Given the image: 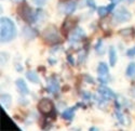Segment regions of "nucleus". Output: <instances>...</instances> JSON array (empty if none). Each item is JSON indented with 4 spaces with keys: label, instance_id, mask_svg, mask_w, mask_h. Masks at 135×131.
Listing matches in <instances>:
<instances>
[{
    "label": "nucleus",
    "instance_id": "393cba45",
    "mask_svg": "<svg viewBox=\"0 0 135 131\" xmlns=\"http://www.w3.org/2000/svg\"><path fill=\"white\" fill-rule=\"evenodd\" d=\"M127 54H128V57H133V55H135V47L132 48V49H130V50L127 52Z\"/></svg>",
    "mask_w": 135,
    "mask_h": 131
},
{
    "label": "nucleus",
    "instance_id": "5701e85b",
    "mask_svg": "<svg viewBox=\"0 0 135 131\" xmlns=\"http://www.w3.org/2000/svg\"><path fill=\"white\" fill-rule=\"evenodd\" d=\"M32 1H33V3L39 6V7H41V6H43L44 3H46V0H32Z\"/></svg>",
    "mask_w": 135,
    "mask_h": 131
},
{
    "label": "nucleus",
    "instance_id": "a878e982",
    "mask_svg": "<svg viewBox=\"0 0 135 131\" xmlns=\"http://www.w3.org/2000/svg\"><path fill=\"white\" fill-rule=\"evenodd\" d=\"M114 7H115V3H111L109 7H108V10H109V12H110V11L112 10V9H114Z\"/></svg>",
    "mask_w": 135,
    "mask_h": 131
},
{
    "label": "nucleus",
    "instance_id": "6e6552de",
    "mask_svg": "<svg viewBox=\"0 0 135 131\" xmlns=\"http://www.w3.org/2000/svg\"><path fill=\"white\" fill-rule=\"evenodd\" d=\"M98 92L102 94L105 99H114V97H116V94L115 92L110 90L109 88H106V87H99V89H98Z\"/></svg>",
    "mask_w": 135,
    "mask_h": 131
},
{
    "label": "nucleus",
    "instance_id": "0eeeda50",
    "mask_svg": "<svg viewBox=\"0 0 135 131\" xmlns=\"http://www.w3.org/2000/svg\"><path fill=\"white\" fill-rule=\"evenodd\" d=\"M47 90L51 93H56L59 90H60V85H59V81L56 80L54 77L50 78L49 80V83L47 86Z\"/></svg>",
    "mask_w": 135,
    "mask_h": 131
},
{
    "label": "nucleus",
    "instance_id": "7ed1b4c3",
    "mask_svg": "<svg viewBox=\"0 0 135 131\" xmlns=\"http://www.w3.org/2000/svg\"><path fill=\"white\" fill-rule=\"evenodd\" d=\"M18 14L21 15V17L25 20L28 23H32V22L36 21V16L33 14L32 10L30 7H28L27 4H22L20 8H18Z\"/></svg>",
    "mask_w": 135,
    "mask_h": 131
},
{
    "label": "nucleus",
    "instance_id": "f03ea898",
    "mask_svg": "<svg viewBox=\"0 0 135 131\" xmlns=\"http://www.w3.org/2000/svg\"><path fill=\"white\" fill-rule=\"evenodd\" d=\"M43 39L48 43H56L61 40L60 34H59V31L56 30L55 26L51 25L43 31Z\"/></svg>",
    "mask_w": 135,
    "mask_h": 131
},
{
    "label": "nucleus",
    "instance_id": "ddd939ff",
    "mask_svg": "<svg viewBox=\"0 0 135 131\" xmlns=\"http://www.w3.org/2000/svg\"><path fill=\"white\" fill-rule=\"evenodd\" d=\"M97 72L99 74V76H107L108 75V66L105 63H99L98 67H97Z\"/></svg>",
    "mask_w": 135,
    "mask_h": 131
},
{
    "label": "nucleus",
    "instance_id": "cd10ccee",
    "mask_svg": "<svg viewBox=\"0 0 135 131\" xmlns=\"http://www.w3.org/2000/svg\"><path fill=\"white\" fill-rule=\"evenodd\" d=\"M128 1H129V2H134L135 0H128Z\"/></svg>",
    "mask_w": 135,
    "mask_h": 131
},
{
    "label": "nucleus",
    "instance_id": "39448f33",
    "mask_svg": "<svg viewBox=\"0 0 135 131\" xmlns=\"http://www.w3.org/2000/svg\"><path fill=\"white\" fill-rule=\"evenodd\" d=\"M38 107H39V111L42 114H50L53 110V104L49 99H42L39 102Z\"/></svg>",
    "mask_w": 135,
    "mask_h": 131
},
{
    "label": "nucleus",
    "instance_id": "dca6fc26",
    "mask_svg": "<svg viewBox=\"0 0 135 131\" xmlns=\"http://www.w3.org/2000/svg\"><path fill=\"white\" fill-rule=\"evenodd\" d=\"M26 76H27V78L30 80V81H32V82H35V83H37V82H39V77H38V75H37V73H35V72H32V71H29L27 74H26Z\"/></svg>",
    "mask_w": 135,
    "mask_h": 131
},
{
    "label": "nucleus",
    "instance_id": "b1692460",
    "mask_svg": "<svg viewBox=\"0 0 135 131\" xmlns=\"http://www.w3.org/2000/svg\"><path fill=\"white\" fill-rule=\"evenodd\" d=\"M86 3L89 7H91V9H95V2L94 0H86Z\"/></svg>",
    "mask_w": 135,
    "mask_h": 131
},
{
    "label": "nucleus",
    "instance_id": "c756f323",
    "mask_svg": "<svg viewBox=\"0 0 135 131\" xmlns=\"http://www.w3.org/2000/svg\"><path fill=\"white\" fill-rule=\"evenodd\" d=\"M115 1H117V2H119V1H120V0H115Z\"/></svg>",
    "mask_w": 135,
    "mask_h": 131
},
{
    "label": "nucleus",
    "instance_id": "f8f14e48",
    "mask_svg": "<svg viewBox=\"0 0 135 131\" xmlns=\"http://www.w3.org/2000/svg\"><path fill=\"white\" fill-rule=\"evenodd\" d=\"M116 61H117V53H116V50H115L114 47H110V48H109V62H110L111 66H115Z\"/></svg>",
    "mask_w": 135,
    "mask_h": 131
},
{
    "label": "nucleus",
    "instance_id": "9b49d317",
    "mask_svg": "<svg viewBox=\"0 0 135 131\" xmlns=\"http://www.w3.org/2000/svg\"><path fill=\"white\" fill-rule=\"evenodd\" d=\"M23 35L27 39H32V38L36 37V31L33 30L32 28L28 27V26H25L24 29H23Z\"/></svg>",
    "mask_w": 135,
    "mask_h": 131
},
{
    "label": "nucleus",
    "instance_id": "aec40b11",
    "mask_svg": "<svg viewBox=\"0 0 135 131\" xmlns=\"http://www.w3.org/2000/svg\"><path fill=\"white\" fill-rule=\"evenodd\" d=\"M102 43H103V41H102V40H99V41L97 42L96 47H95L96 52H97V53H100V54H103V53H104V50H103V47H102Z\"/></svg>",
    "mask_w": 135,
    "mask_h": 131
},
{
    "label": "nucleus",
    "instance_id": "bb28decb",
    "mask_svg": "<svg viewBox=\"0 0 135 131\" xmlns=\"http://www.w3.org/2000/svg\"><path fill=\"white\" fill-rule=\"evenodd\" d=\"M131 93H132V95H133V96H135V87H134V88H132Z\"/></svg>",
    "mask_w": 135,
    "mask_h": 131
},
{
    "label": "nucleus",
    "instance_id": "a211bd4d",
    "mask_svg": "<svg viewBox=\"0 0 135 131\" xmlns=\"http://www.w3.org/2000/svg\"><path fill=\"white\" fill-rule=\"evenodd\" d=\"M73 26H74V22H73V20H67L66 22H65V24H64V31H68L70 28H73Z\"/></svg>",
    "mask_w": 135,
    "mask_h": 131
},
{
    "label": "nucleus",
    "instance_id": "4468645a",
    "mask_svg": "<svg viewBox=\"0 0 135 131\" xmlns=\"http://www.w3.org/2000/svg\"><path fill=\"white\" fill-rule=\"evenodd\" d=\"M1 103H2L3 106L10 107V106H11V103H12L11 95H9V94H2V95H1Z\"/></svg>",
    "mask_w": 135,
    "mask_h": 131
},
{
    "label": "nucleus",
    "instance_id": "4be33fe9",
    "mask_svg": "<svg viewBox=\"0 0 135 131\" xmlns=\"http://www.w3.org/2000/svg\"><path fill=\"white\" fill-rule=\"evenodd\" d=\"M116 117L118 118V120H119V121H120L121 124H123V121H124V120H123V117H122V114H121V113H120L119 111H118V112L116 111Z\"/></svg>",
    "mask_w": 135,
    "mask_h": 131
},
{
    "label": "nucleus",
    "instance_id": "9d476101",
    "mask_svg": "<svg viewBox=\"0 0 135 131\" xmlns=\"http://www.w3.org/2000/svg\"><path fill=\"white\" fill-rule=\"evenodd\" d=\"M76 8H77V2L76 1H70V2L66 3L64 6V13L70 14V13H73L74 11L76 10Z\"/></svg>",
    "mask_w": 135,
    "mask_h": 131
},
{
    "label": "nucleus",
    "instance_id": "1a4fd4ad",
    "mask_svg": "<svg viewBox=\"0 0 135 131\" xmlns=\"http://www.w3.org/2000/svg\"><path fill=\"white\" fill-rule=\"evenodd\" d=\"M16 87H17V89H18V91L22 93V94H27V93H29V91H28V87H27V85H26V82L23 80V79H17L16 80Z\"/></svg>",
    "mask_w": 135,
    "mask_h": 131
},
{
    "label": "nucleus",
    "instance_id": "f257e3e1",
    "mask_svg": "<svg viewBox=\"0 0 135 131\" xmlns=\"http://www.w3.org/2000/svg\"><path fill=\"white\" fill-rule=\"evenodd\" d=\"M0 37L2 42H9L16 36V27L14 23L8 17H1L0 21Z\"/></svg>",
    "mask_w": 135,
    "mask_h": 131
},
{
    "label": "nucleus",
    "instance_id": "2eb2a0df",
    "mask_svg": "<svg viewBox=\"0 0 135 131\" xmlns=\"http://www.w3.org/2000/svg\"><path fill=\"white\" fill-rule=\"evenodd\" d=\"M75 110H76V107L69 108V110H66L63 113V118L64 119H67V120H70V119H73V117L75 115Z\"/></svg>",
    "mask_w": 135,
    "mask_h": 131
},
{
    "label": "nucleus",
    "instance_id": "20e7f679",
    "mask_svg": "<svg viewBox=\"0 0 135 131\" xmlns=\"http://www.w3.org/2000/svg\"><path fill=\"white\" fill-rule=\"evenodd\" d=\"M131 13L129 12V11L126 9V8H119L115 11L114 13V20L116 22H118V23H123V22H128L131 20Z\"/></svg>",
    "mask_w": 135,
    "mask_h": 131
},
{
    "label": "nucleus",
    "instance_id": "c85d7f7f",
    "mask_svg": "<svg viewBox=\"0 0 135 131\" xmlns=\"http://www.w3.org/2000/svg\"><path fill=\"white\" fill-rule=\"evenodd\" d=\"M12 1H16L17 2V1H22V0H12Z\"/></svg>",
    "mask_w": 135,
    "mask_h": 131
},
{
    "label": "nucleus",
    "instance_id": "412c9836",
    "mask_svg": "<svg viewBox=\"0 0 135 131\" xmlns=\"http://www.w3.org/2000/svg\"><path fill=\"white\" fill-rule=\"evenodd\" d=\"M132 32H133L132 28H127L126 30H124V29H123V30H121V35H126V36H128V35L132 34Z\"/></svg>",
    "mask_w": 135,
    "mask_h": 131
},
{
    "label": "nucleus",
    "instance_id": "423d86ee",
    "mask_svg": "<svg viewBox=\"0 0 135 131\" xmlns=\"http://www.w3.org/2000/svg\"><path fill=\"white\" fill-rule=\"evenodd\" d=\"M83 36H84L83 30H82L81 28H76V29H74L73 32H71V35H70V37H69V41H70L71 43H73V42L76 43V42H78V41H80Z\"/></svg>",
    "mask_w": 135,
    "mask_h": 131
},
{
    "label": "nucleus",
    "instance_id": "6ab92c4d",
    "mask_svg": "<svg viewBox=\"0 0 135 131\" xmlns=\"http://www.w3.org/2000/svg\"><path fill=\"white\" fill-rule=\"evenodd\" d=\"M97 12H98V15H99V16H105V15L109 12V10H108V8H106V7H100V8H98Z\"/></svg>",
    "mask_w": 135,
    "mask_h": 131
},
{
    "label": "nucleus",
    "instance_id": "f3484780",
    "mask_svg": "<svg viewBox=\"0 0 135 131\" xmlns=\"http://www.w3.org/2000/svg\"><path fill=\"white\" fill-rule=\"evenodd\" d=\"M127 76L131 78H134L135 77V63H131L128 68H127Z\"/></svg>",
    "mask_w": 135,
    "mask_h": 131
}]
</instances>
